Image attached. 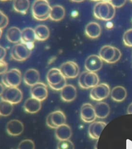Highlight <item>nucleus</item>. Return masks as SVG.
I'll return each instance as SVG.
<instances>
[{
    "label": "nucleus",
    "mask_w": 132,
    "mask_h": 149,
    "mask_svg": "<svg viewBox=\"0 0 132 149\" xmlns=\"http://www.w3.org/2000/svg\"><path fill=\"white\" fill-rule=\"evenodd\" d=\"M51 7L46 0H37L32 3V16L38 21H45L49 18Z\"/></svg>",
    "instance_id": "f03ea898"
},
{
    "label": "nucleus",
    "mask_w": 132,
    "mask_h": 149,
    "mask_svg": "<svg viewBox=\"0 0 132 149\" xmlns=\"http://www.w3.org/2000/svg\"><path fill=\"white\" fill-rule=\"evenodd\" d=\"M109 85L106 83L99 84L91 89L90 97L93 100L101 102L109 96L111 93Z\"/></svg>",
    "instance_id": "423d86ee"
},
{
    "label": "nucleus",
    "mask_w": 132,
    "mask_h": 149,
    "mask_svg": "<svg viewBox=\"0 0 132 149\" xmlns=\"http://www.w3.org/2000/svg\"><path fill=\"white\" fill-rule=\"evenodd\" d=\"M81 118L84 122L92 123L97 118L95 107L89 103H85L81 109Z\"/></svg>",
    "instance_id": "f8f14e48"
},
{
    "label": "nucleus",
    "mask_w": 132,
    "mask_h": 149,
    "mask_svg": "<svg viewBox=\"0 0 132 149\" xmlns=\"http://www.w3.org/2000/svg\"><path fill=\"white\" fill-rule=\"evenodd\" d=\"M36 40L34 29L32 28H24L21 33V42L27 45L33 49Z\"/></svg>",
    "instance_id": "dca6fc26"
},
{
    "label": "nucleus",
    "mask_w": 132,
    "mask_h": 149,
    "mask_svg": "<svg viewBox=\"0 0 132 149\" xmlns=\"http://www.w3.org/2000/svg\"><path fill=\"white\" fill-rule=\"evenodd\" d=\"M99 77L95 72L85 71L79 76V86L83 89L93 88L99 84Z\"/></svg>",
    "instance_id": "39448f33"
},
{
    "label": "nucleus",
    "mask_w": 132,
    "mask_h": 149,
    "mask_svg": "<svg viewBox=\"0 0 132 149\" xmlns=\"http://www.w3.org/2000/svg\"><path fill=\"white\" fill-rule=\"evenodd\" d=\"M103 61L99 56L91 55L87 58L85 62V69L89 72H97L102 68Z\"/></svg>",
    "instance_id": "9b49d317"
},
{
    "label": "nucleus",
    "mask_w": 132,
    "mask_h": 149,
    "mask_svg": "<svg viewBox=\"0 0 132 149\" xmlns=\"http://www.w3.org/2000/svg\"><path fill=\"white\" fill-rule=\"evenodd\" d=\"M6 130L7 134L12 136L21 135L24 130L23 123L18 120H12L7 123Z\"/></svg>",
    "instance_id": "4468645a"
},
{
    "label": "nucleus",
    "mask_w": 132,
    "mask_h": 149,
    "mask_svg": "<svg viewBox=\"0 0 132 149\" xmlns=\"http://www.w3.org/2000/svg\"><path fill=\"white\" fill-rule=\"evenodd\" d=\"M41 107V102L32 97L27 99L23 105L25 111L30 114L36 113L39 111Z\"/></svg>",
    "instance_id": "a211bd4d"
},
{
    "label": "nucleus",
    "mask_w": 132,
    "mask_h": 149,
    "mask_svg": "<svg viewBox=\"0 0 132 149\" xmlns=\"http://www.w3.org/2000/svg\"><path fill=\"white\" fill-rule=\"evenodd\" d=\"M9 23V19L5 14L0 10V29L6 28Z\"/></svg>",
    "instance_id": "473e14b6"
},
{
    "label": "nucleus",
    "mask_w": 132,
    "mask_h": 149,
    "mask_svg": "<svg viewBox=\"0 0 132 149\" xmlns=\"http://www.w3.org/2000/svg\"><path fill=\"white\" fill-rule=\"evenodd\" d=\"M8 64L5 61H0V74H5L8 71Z\"/></svg>",
    "instance_id": "f704fd0d"
},
{
    "label": "nucleus",
    "mask_w": 132,
    "mask_h": 149,
    "mask_svg": "<svg viewBox=\"0 0 132 149\" xmlns=\"http://www.w3.org/2000/svg\"><path fill=\"white\" fill-rule=\"evenodd\" d=\"M22 81L21 71L17 68H12L3 75V84L7 88H18Z\"/></svg>",
    "instance_id": "7ed1b4c3"
},
{
    "label": "nucleus",
    "mask_w": 132,
    "mask_h": 149,
    "mask_svg": "<svg viewBox=\"0 0 132 149\" xmlns=\"http://www.w3.org/2000/svg\"><path fill=\"white\" fill-rule=\"evenodd\" d=\"M36 40L44 41L49 38L50 32L49 28L44 24L37 26L34 29Z\"/></svg>",
    "instance_id": "bb28decb"
},
{
    "label": "nucleus",
    "mask_w": 132,
    "mask_h": 149,
    "mask_svg": "<svg viewBox=\"0 0 132 149\" xmlns=\"http://www.w3.org/2000/svg\"><path fill=\"white\" fill-rule=\"evenodd\" d=\"M4 90L5 88L3 84L2 83L0 82V96H2Z\"/></svg>",
    "instance_id": "58836bf2"
},
{
    "label": "nucleus",
    "mask_w": 132,
    "mask_h": 149,
    "mask_svg": "<svg viewBox=\"0 0 132 149\" xmlns=\"http://www.w3.org/2000/svg\"><path fill=\"white\" fill-rule=\"evenodd\" d=\"M123 40L125 46L132 47V29L128 30L124 33Z\"/></svg>",
    "instance_id": "2f4dec72"
},
{
    "label": "nucleus",
    "mask_w": 132,
    "mask_h": 149,
    "mask_svg": "<svg viewBox=\"0 0 132 149\" xmlns=\"http://www.w3.org/2000/svg\"><path fill=\"white\" fill-rule=\"evenodd\" d=\"M107 124L104 122H93L88 127V134L93 139H99L102 131L106 126Z\"/></svg>",
    "instance_id": "2eb2a0df"
},
{
    "label": "nucleus",
    "mask_w": 132,
    "mask_h": 149,
    "mask_svg": "<svg viewBox=\"0 0 132 149\" xmlns=\"http://www.w3.org/2000/svg\"><path fill=\"white\" fill-rule=\"evenodd\" d=\"M30 94L32 97L42 102L46 100L48 96V89L46 84L39 82L31 86Z\"/></svg>",
    "instance_id": "9d476101"
},
{
    "label": "nucleus",
    "mask_w": 132,
    "mask_h": 149,
    "mask_svg": "<svg viewBox=\"0 0 132 149\" xmlns=\"http://www.w3.org/2000/svg\"><path fill=\"white\" fill-rule=\"evenodd\" d=\"M30 2L28 0H16L13 2V7L16 12L26 15L30 8Z\"/></svg>",
    "instance_id": "cd10ccee"
},
{
    "label": "nucleus",
    "mask_w": 132,
    "mask_h": 149,
    "mask_svg": "<svg viewBox=\"0 0 132 149\" xmlns=\"http://www.w3.org/2000/svg\"><path fill=\"white\" fill-rule=\"evenodd\" d=\"M66 116L64 112L56 110L52 112L46 117V124L50 128L56 129L63 124H66Z\"/></svg>",
    "instance_id": "6e6552de"
},
{
    "label": "nucleus",
    "mask_w": 132,
    "mask_h": 149,
    "mask_svg": "<svg viewBox=\"0 0 132 149\" xmlns=\"http://www.w3.org/2000/svg\"><path fill=\"white\" fill-rule=\"evenodd\" d=\"M57 149H74V145L69 139L60 140L57 144Z\"/></svg>",
    "instance_id": "7c9ffc66"
},
{
    "label": "nucleus",
    "mask_w": 132,
    "mask_h": 149,
    "mask_svg": "<svg viewBox=\"0 0 132 149\" xmlns=\"http://www.w3.org/2000/svg\"><path fill=\"white\" fill-rule=\"evenodd\" d=\"M77 96V88L72 84H67L60 91V97L65 102H71Z\"/></svg>",
    "instance_id": "f3484780"
},
{
    "label": "nucleus",
    "mask_w": 132,
    "mask_h": 149,
    "mask_svg": "<svg viewBox=\"0 0 132 149\" xmlns=\"http://www.w3.org/2000/svg\"><path fill=\"white\" fill-rule=\"evenodd\" d=\"M95 18L103 21H109L114 18L116 8L109 1H104L97 3L93 9Z\"/></svg>",
    "instance_id": "f257e3e1"
},
{
    "label": "nucleus",
    "mask_w": 132,
    "mask_h": 149,
    "mask_svg": "<svg viewBox=\"0 0 132 149\" xmlns=\"http://www.w3.org/2000/svg\"><path fill=\"white\" fill-rule=\"evenodd\" d=\"M94 107L97 118L105 119L109 116L111 109L109 105L106 102H97Z\"/></svg>",
    "instance_id": "5701e85b"
},
{
    "label": "nucleus",
    "mask_w": 132,
    "mask_h": 149,
    "mask_svg": "<svg viewBox=\"0 0 132 149\" xmlns=\"http://www.w3.org/2000/svg\"><path fill=\"white\" fill-rule=\"evenodd\" d=\"M3 31L2 30L0 29V38L2 37V35Z\"/></svg>",
    "instance_id": "ea45409f"
},
{
    "label": "nucleus",
    "mask_w": 132,
    "mask_h": 149,
    "mask_svg": "<svg viewBox=\"0 0 132 149\" xmlns=\"http://www.w3.org/2000/svg\"><path fill=\"white\" fill-rule=\"evenodd\" d=\"M7 51L3 47L0 45V61L4 60L5 56H6Z\"/></svg>",
    "instance_id": "e433bc0d"
},
{
    "label": "nucleus",
    "mask_w": 132,
    "mask_h": 149,
    "mask_svg": "<svg viewBox=\"0 0 132 149\" xmlns=\"http://www.w3.org/2000/svg\"><path fill=\"white\" fill-rule=\"evenodd\" d=\"M55 134L59 141L69 140L72 136V130L69 125L65 124L56 128Z\"/></svg>",
    "instance_id": "aec40b11"
},
{
    "label": "nucleus",
    "mask_w": 132,
    "mask_h": 149,
    "mask_svg": "<svg viewBox=\"0 0 132 149\" xmlns=\"http://www.w3.org/2000/svg\"><path fill=\"white\" fill-rule=\"evenodd\" d=\"M60 72L66 79H73L78 76L79 68L76 62L67 61L63 63L60 66Z\"/></svg>",
    "instance_id": "1a4fd4ad"
},
{
    "label": "nucleus",
    "mask_w": 132,
    "mask_h": 149,
    "mask_svg": "<svg viewBox=\"0 0 132 149\" xmlns=\"http://www.w3.org/2000/svg\"><path fill=\"white\" fill-rule=\"evenodd\" d=\"M18 149H35V143L32 140H23L19 144Z\"/></svg>",
    "instance_id": "c756f323"
},
{
    "label": "nucleus",
    "mask_w": 132,
    "mask_h": 149,
    "mask_svg": "<svg viewBox=\"0 0 132 149\" xmlns=\"http://www.w3.org/2000/svg\"><path fill=\"white\" fill-rule=\"evenodd\" d=\"M14 110V105L5 100L0 101V115L1 116H8Z\"/></svg>",
    "instance_id": "c85d7f7f"
},
{
    "label": "nucleus",
    "mask_w": 132,
    "mask_h": 149,
    "mask_svg": "<svg viewBox=\"0 0 132 149\" xmlns=\"http://www.w3.org/2000/svg\"><path fill=\"white\" fill-rule=\"evenodd\" d=\"M109 2L113 5L115 8H120L125 4L126 1L125 0H110Z\"/></svg>",
    "instance_id": "72a5a7b5"
},
{
    "label": "nucleus",
    "mask_w": 132,
    "mask_h": 149,
    "mask_svg": "<svg viewBox=\"0 0 132 149\" xmlns=\"http://www.w3.org/2000/svg\"><path fill=\"white\" fill-rule=\"evenodd\" d=\"M22 31L16 26H12L9 28L6 32V38L10 42L13 44H19L21 42Z\"/></svg>",
    "instance_id": "393cba45"
},
{
    "label": "nucleus",
    "mask_w": 132,
    "mask_h": 149,
    "mask_svg": "<svg viewBox=\"0 0 132 149\" xmlns=\"http://www.w3.org/2000/svg\"><path fill=\"white\" fill-rule=\"evenodd\" d=\"M23 97V93L18 88H7L1 96V100L16 105L21 102Z\"/></svg>",
    "instance_id": "0eeeda50"
},
{
    "label": "nucleus",
    "mask_w": 132,
    "mask_h": 149,
    "mask_svg": "<svg viewBox=\"0 0 132 149\" xmlns=\"http://www.w3.org/2000/svg\"><path fill=\"white\" fill-rule=\"evenodd\" d=\"M0 116H1V115H0Z\"/></svg>",
    "instance_id": "a19ab883"
},
{
    "label": "nucleus",
    "mask_w": 132,
    "mask_h": 149,
    "mask_svg": "<svg viewBox=\"0 0 132 149\" xmlns=\"http://www.w3.org/2000/svg\"><path fill=\"white\" fill-rule=\"evenodd\" d=\"M40 80V74L37 70L28 69L23 76V81L28 86H32L38 83Z\"/></svg>",
    "instance_id": "6ab92c4d"
},
{
    "label": "nucleus",
    "mask_w": 132,
    "mask_h": 149,
    "mask_svg": "<svg viewBox=\"0 0 132 149\" xmlns=\"http://www.w3.org/2000/svg\"><path fill=\"white\" fill-rule=\"evenodd\" d=\"M32 49L27 45L19 43L12 47L10 55L12 58L19 62H22L29 58L32 54Z\"/></svg>",
    "instance_id": "20e7f679"
},
{
    "label": "nucleus",
    "mask_w": 132,
    "mask_h": 149,
    "mask_svg": "<svg viewBox=\"0 0 132 149\" xmlns=\"http://www.w3.org/2000/svg\"><path fill=\"white\" fill-rule=\"evenodd\" d=\"M65 79H66L64 77L60 70L56 68L50 69L46 74V80L50 87L58 85Z\"/></svg>",
    "instance_id": "ddd939ff"
},
{
    "label": "nucleus",
    "mask_w": 132,
    "mask_h": 149,
    "mask_svg": "<svg viewBox=\"0 0 132 149\" xmlns=\"http://www.w3.org/2000/svg\"><path fill=\"white\" fill-rule=\"evenodd\" d=\"M65 14L66 12L64 7L59 5H56L51 7L49 18L53 21H61L64 18Z\"/></svg>",
    "instance_id": "a878e982"
},
{
    "label": "nucleus",
    "mask_w": 132,
    "mask_h": 149,
    "mask_svg": "<svg viewBox=\"0 0 132 149\" xmlns=\"http://www.w3.org/2000/svg\"><path fill=\"white\" fill-rule=\"evenodd\" d=\"M121 57V52L120 50L119 49L115 48V55L114 56V58L113 59V60L111 61L110 62V64H114V63L117 62L118 61L120 60V59Z\"/></svg>",
    "instance_id": "c9c22d12"
},
{
    "label": "nucleus",
    "mask_w": 132,
    "mask_h": 149,
    "mask_svg": "<svg viewBox=\"0 0 132 149\" xmlns=\"http://www.w3.org/2000/svg\"><path fill=\"white\" fill-rule=\"evenodd\" d=\"M127 113L128 114H132V103L129 105L127 109Z\"/></svg>",
    "instance_id": "4c0bfd02"
},
{
    "label": "nucleus",
    "mask_w": 132,
    "mask_h": 149,
    "mask_svg": "<svg viewBox=\"0 0 132 149\" xmlns=\"http://www.w3.org/2000/svg\"><path fill=\"white\" fill-rule=\"evenodd\" d=\"M85 31L86 35L88 37L95 39L100 36L102 30L99 23L95 22H91L86 25Z\"/></svg>",
    "instance_id": "412c9836"
},
{
    "label": "nucleus",
    "mask_w": 132,
    "mask_h": 149,
    "mask_svg": "<svg viewBox=\"0 0 132 149\" xmlns=\"http://www.w3.org/2000/svg\"><path fill=\"white\" fill-rule=\"evenodd\" d=\"M115 48L110 45L102 47L99 52V56L103 61L107 63H110L115 55Z\"/></svg>",
    "instance_id": "4be33fe9"
},
{
    "label": "nucleus",
    "mask_w": 132,
    "mask_h": 149,
    "mask_svg": "<svg viewBox=\"0 0 132 149\" xmlns=\"http://www.w3.org/2000/svg\"><path fill=\"white\" fill-rule=\"evenodd\" d=\"M111 96L113 100L116 102H121L127 96V91L124 87L120 86H116L112 89Z\"/></svg>",
    "instance_id": "b1692460"
}]
</instances>
